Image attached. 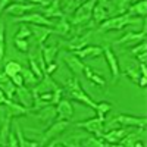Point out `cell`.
I'll list each match as a JSON object with an SVG mask.
<instances>
[{"label":"cell","instance_id":"obj_2","mask_svg":"<svg viewBox=\"0 0 147 147\" xmlns=\"http://www.w3.org/2000/svg\"><path fill=\"white\" fill-rule=\"evenodd\" d=\"M63 91H66V93L69 94L71 99H74L75 102L82 103V105L88 106V107H91V109L96 107V102L91 99L87 93L84 91V88L81 87V82H80L78 77L74 75V77L68 78V80L65 81V88H63Z\"/></svg>","mask_w":147,"mask_h":147},{"label":"cell","instance_id":"obj_48","mask_svg":"<svg viewBox=\"0 0 147 147\" xmlns=\"http://www.w3.org/2000/svg\"><path fill=\"white\" fill-rule=\"evenodd\" d=\"M10 2H12V0H0V15H2V12L6 10V7L9 6Z\"/></svg>","mask_w":147,"mask_h":147},{"label":"cell","instance_id":"obj_5","mask_svg":"<svg viewBox=\"0 0 147 147\" xmlns=\"http://www.w3.org/2000/svg\"><path fill=\"white\" fill-rule=\"evenodd\" d=\"M105 118L102 116H94L90 119H85L81 122H77L75 127L77 128H82L87 132H90L91 136H97V137H102L103 134V128H105Z\"/></svg>","mask_w":147,"mask_h":147},{"label":"cell","instance_id":"obj_37","mask_svg":"<svg viewBox=\"0 0 147 147\" xmlns=\"http://www.w3.org/2000/svg\"><path fill=\"white\" fill-rule=\"evenodd\" d=\"M28 65H30V69H31V72L34 74V75L37 77V78H43L44 77V74H43V71H41V68L38 66V63L35 62V59L32 57V55H30L28 56Z\"/></svg>","mask_w":147,"mask_h":147},{"label":"cell","instance_id":"obj_23","mask_svg":"<svg viewBox=\"0 0 147 147\" xmlns=\"http://www.w3.org/2000/svg\"><path fill=\"white\" fill-rule=\"evenodd\" d=\"M127 13L131 16H137V18H146L147 15V2L146 0H137L136 3L129 5Z\"/></svg>","mask_w":147,"mask_h":147},{"label":"cell","instance_id":"obj_18","mask_svg":"<svg viewBox=\"0 0 147 147\" xmlns=\"http://www.w3.org/2000/svg\"><path fill=\"white\" fill-rule=\"evenodd\" d=\"M146 32H147L146 28H143L141 31H128L125 35H122L115 43L116 44H131V43L137 44V43L146 40Z\"/></svg>","mask_w":147,"mask_h":147},{"label":"cell","instance_id":"obj_16","mask_svg":"<svg viewBox=\"0 0 147 147\" xmlns=\"http://www.w3.org/2000/svg\"><path fill=\"white\" fill-rule=\"evenodd\" d=\"M74 53L77 57H80L81 60H85V59H94V57H99L103 55V47L102 46H85L81 50H77V52H71Z\"/></svg>","mask_w":147,"mask_h":147},{"label":"cell","instance_id":"obj_47","mask_svg":"<svg viewBox=\"0 0 147 147\" xmlns=\"http://www.w3.org/2000/svg\"><path fill=\"white\" fill-rule=\"evenodd\" d=\"M136 59H137V62H138V63H146V62H147V52L137 55Z\"/></svg>","mask_w":147,"mask_h":147},{"label":"cell","instance_id":"obj_6","mask_svg":"<svg viewBox=\"0 0 147 147\" xmlns=\"http://www.w3.org/2000/svg\"><path fill=\"white\" fill-rule=\"evenodd\" d=\"M15 22L21 24H31V25H43V27H55V21L53 19H47L44 15H41L40 12H31L28 15H22L13 19Z\"/></svg>","mask_w":147,"mask_h":147},{"label":"cell","instance_id":"obj_55","mask_svg":"<svg viewBox=\"0 0 147 147\" xmlns=\"http://www.w3.org/2000/svg\"><path fill=\"white\" fill-rule=\"evenodd\" d=\"M55 147H65V146H63L62 143H56V146H55Z\"/></svg>","mask_w":147,"mask_h":147},{"label":"cell","instance_id":"obj_43","mask_svg":"<svg viewBox=\"0 0 147 147\" xmlns=\"http://www.w3.org/2000/svg\"><path fill=\"white\" fill-rule=\"evenodd\" d=\"M62 96H63V88L62 87H59V88H56L55 91H53V99H52V105L53 106H56L59 102H60V99H62Z\"/></svg>","mask_w":147,"mask_h":147},{"label":"cell","instance_id":"obj_17","mask_svg":"<svg viewBox=\"0 0 147 147\" xmlns=\"http://www.w3.org/2000/svg\"><path fill=\"white\" fill-rule=\"evenodd\" d=\"M30 30H31V35L37 40V44L38 46H44L49 35L53 34V28L43 27V25H30Z\"/></svg>","mask_w":147,"mask_h":147},{"label":"cell","instance_id":"obj_33","mask_svg":"<svg viewBox=\"0 0 147 147\" xmlns=\"http://www.w3.org/2000/svg\"><path fill=\"white\" fill-rule=\"evenodd\" d=\"M124 74H125V77L129 78L134 84H137L138 82V78L141 77L140 75V71H138V63L137 65H128V66H125Z\"/></svg>","mask_w":147,"mask_h":147},{"label":"cell","instance_id":"obj_4","mask_svg":"<svg viewBox=\"0 0 147 147\" xmlns=\"http://www.w3.org/2000/svg\"><path fill=\"white\" fill-rule=\"evenodd\" d=\"M69 127V121H60V119H56L55 122H52L50 127L47 129H44V132L41 134V144H46L49 141L55 140L56 137L62 136V134L68 129Z\"/></svg>","mask_w":147,"mask_h":147},{"label":"cell","instance_id":"obj_24","mask_svg":"<svg viewBox=\"0 0 147 147\" xmlns=\"http://www.w3.org/2000/svg\"><path fill=\"white\" fill-rule=\"evenodd\" d=\"M37 118L44 122H53L56 119V106L49 105L40 110H37Z\"/></svg>","mask_w":147,"mask_h":147},{"label":"cell","instance_id":"obj_1","mask_svg":"<svg viewBox=\"0 0 147 147\" xmlns=\"http://www.w3.org/2000/svg\"><path fill=\"white\" fill-rule=\"evenodd\" d=\"M138 24H141V18L131 16L128 13H122L116 16H110L106 21H103L99 25V32L118 31V30H124L125 27H129V25H138Z\"/></svg>","mask_w":147,"mask_h":147},{"label":"cell","instance_id":"obj_42","mask_svg":"<svg viewBox=\"0 0 147 147\" xmlns=\"http://www.w3.org/2000/svg\"><path fill=\"white\" fill-rule=\"evenodd\" d=\"M6 147H19V144H18V138H16V134H15V131H10V132H9V138H7Z\"/></svg>","mask_w":147,"mask_h":147},{"label":"cell","instance_id":"obj_11","mask_svg":"<svg viewBox=\"0 0 147 147\" xmlns=\"http://www.w3.org/2000/svg\"><path fill=\"white\" fill-rule=\"evenodd\" d=\"M91 35H93V31H85L84 34L81 35H77V37H74L72 40H69L66 43V49L69 52H77V50H81V49H84L85 46H88L90 43V38H91Z\"/></svg>","mask_w":147,"mask_h":147},{"label":"cell","instance_id":"obj_25","mask_svg":"<svg viewBox=\"0 0 147 147\" xmlns=\"http://www.w3.org/2000/svg\"><path fill=\"white\" fill-rule=\"evenodd\" d=\"M71 22L69 19H66V16L63 15L62 18H59L57 22H55V28H53V32L57 34V35H68L71 32Z\"/></svg>","mask_w":147,"mask_h":147},{"label":"cell","instance_id":"obj_31","mask_svg":"<svg viewBox=\"0 0 147 147\" xmlns=\"http://www.w3.org/2000/svg\"><path fill=\"white\" fill-rule=\"evenodd\" d=\"M22 65L21 63H18L16 60H10V62H7L6 65H5V68H3V71H5V74L9 77V80L13 77V75H16V74H19L21 71H22Z\"/></svg>","mask_w":147,"mask_h":147},{"label":"cell","instance_id":"obj_30","mask_svg":"<svg viewBox=\"0 0 147 147\" xmlns=\"http://www.w3.org/2000/svg\"><path fill=\"white\" fill-rule=\"evenodd\" d=\"M10 122H12V119L6 116L2 122V125H0V146L2 147H6L9 132H10Z\"/></svg>","mask_w":147,"mask_h":147},{"label":"cell","instance_id":"obj_3","mask_svg":"<svg viewBox=\"0 0 147 147\" xmlns=\"http://www.w3.org/2000/svg\"><path fill=\"white\" fill-rule=\"evenodd\" d=\"M97 3V0H85L84 3H81L77 10L74 12V15L69 18L71 25H85L91 21V12Z\"/></svg>","mask_w":147,"mask_h":147},{"label":"cell","instance_id":"obj_40","mask_svg":"<svg viewBox=\"0 0 147 147\" xmlns=\"http://www.w3.org/2000/svg\"><path fill=\"white\" fill-rule=\"evenodd\" d=\"M144 52H147V43H146V40L137 43L136 46H132V47H131V50H129V53H131L132 56H137V55L144 53Z\"/></svg>","mask_w":147,"mask_h":147},{"label":"cell","instance_id":"obj_27","mask_svg":"<svg viewBox=\"0 0 147 147\" xmlns=\"http://www.w3.org/2000/svg\"><path fill=\"white\" fill-rule=\"evenodd\" d=\"M13 131H15V134H16L19 147H40V143L32 141V140H27L25 137H24V132H22L19 124H15V129H13Z\"/></svg>","mask_w":147,"mask_h":147},{"label":"cell","instance_id":"obj_38","mask_svg":"<svg viewBox=\"0 0 147 147\" xmlns=\"http://www.w3.org/2000/svg\"><path fill=\"white\" fill-rule=\"evenodd\" d=\"M5 50H6V32H5V25L0 21V60L5 56Z\"/></svg>","mask_w":147,"mask_h":147},{"label":"cell","instance_id":"obj_21","mask_svg":"<svg viewBox=\"0 0 147 147\" xmlns=\"http://www.w3.org/2000/svg\"><path fill=\"white\" fill-rule=\"evenodd\" d=\"M146 140V128H137V131L128 132L125 138L121 141L122 147H134V144L138 141H144Z\"/></svg>","mask_w":147,"mask_h":147},{"label":"cell","instance_id":"obj_32","mask_svg":"<svg viewBox=\"0 0 147 147\" xmlns=\"http://www.w3.org/2000/svg\"><path fill=\"white\" fill-rule=\"evenodd\" d=\"M105 140L102 137H97V136H90V137H85L81 141L82 147H105Z\"/></svg>","mask_w":147,"mask_h":147},{"label":"cell","instance_id":"obj_12","mask_svg":"<svg viewBox=\"0 0 147 147\" xmlns=\"http://www.w3.org/2000/svg\"><path fill=\"white\" fill-rule=\"evenodd\" d=\"M129 131L125 127H119V128H112L109 132L102 134V138L105 140V143L107 144H119L122 140L125 138V136Z\"/></svg>","mask_w":147,"mask_h":147},{"label":"cell","instance_id":"obj_45","mask_svg":"<svg viewBox=\"0 0 147 147\" xmlns=\"http://www.w3.org/2000/svg\"><path fill=\"white\" fill-rule=\"evenodd\" d=\"M10 82L13 84L15 87H21V85H24V78H22V75H21V72L12 77V78H10Z\"/></svg>","mask_w":147,"mask_h":147},{"label":"cell","instance_id":"obj_50","mask_svg":"<svg viewBox=\"0 0 147 147\" xmlns=\"http://www.w3.org/2000/svg\"><path fill=\"white\" fill-rule=\"evenodd\" d=\"M137 85H140L141 88H146V85H147V77H140Z\"/></svg>","mask_w":147,"mask_h":147},{"label":"cell","instance_id":"obj_28","mask_svg":"<svg viewBox=\"0 0 147 147\" xmlns=\"http://www.w3.org/2000/svg\"><path fill=\"white\" fill-rule=\"evenodd\" d=\"M91 18L94 19L96 24H99V25H100L103 21H106V19L109 18L107 9H106L105 6H102V5H97V3H96V6H94V9H93V12H91Z\"/></svg>","mask_w":147,"mask_h":147},{"label":"cell","instance_id":"obj_53","mask_svg":"<svg viewBox=\"0 0 147 147\" xmlns=\"http://www.w3.org/2000/svg\"><path fill=\"white\" fill-rule=\"evenodd\" d=\"M55 146H56V141H55V140H52V141L46 143V146H43V147H55Z\"/></svg>","mask_w":147,"mask_h":147},{"label":"cell","instance_id":"obj_26","mask_svg":"<svg viewBox=\"0 0 147 147\" xmlns=\"http://www.w3.org/2000/svg\"><path fill=\"white\" fill-rule=\"evenodd\" d=\"M41 53H43V57H44V62L46 65L55 62V59L59 53V47L56 44H52V46H41Z\"/></svg>","mask_w":147,"mask_h":147},{"label":"cell","instance_id":"obj_19","mask_svg":"<svg viewBox=\"0 0 147 147\" xmlns=\"http://www.w3.org/2000/svg\"><path fill=\"white\" fill-rule=\"evenodd\" d=\"M15 97L19 100V103L27 107V109H31L32 106V90L27 85H21V87H16V91H15Z\"/></svg>","mask_w":147,"mask_h":147},{"label":"cell","instance_id":"obj_15","mask_svg":"<svg viewBox=\"0 0 147 147\" xmlns=\"http://www.w3.org/2000/svg\"><path fill=\"white\" fill-rule=\"evenodd\" d=\"M74 116V107L68 99H60L56 105V119L60 121H69Z\"/></svg>","mask_w":147,"mask_h":147},{"label":"cell","instance_id":"obj_22","mask_svg":"<svg viewBox=\"0 0 147 147\" xmlns=\"http://www.w3.org/2000/svg\"><path fill=\"white\" fill-rule=\"evenodd\" d=\"M82 74L85 75V78H87L88 81H91L94 85H97V87H100V88H105L106 87V80L100 75V72H96L94 69H91L90 66L85 65Z\"/></svg>","mask_w":147,"mask_h":147},{"label":"cell","instance_id":"obj_36","mask_svg":"<svg viewBox=\"0 0 147 147\" xmlns=\"http://www.w3.org/2000/svg\"><path fill=\"white\" fill-rule=\"evenodd\" d=\"M0 88H2V91L6 94V97H7L9 100H13V99H15V91H16V87L10 82V80H9L7 82H5V84H0Z\"/></svg>","mask_w":147,"mask_h":147},{"label":"cell","instance_id":"obj_35","mask_svg":"<svg viewBox=\"0 0 147 147\" xmlns=\"http://www.w3.org/2000/svg\"><path fill=\"white\" fill-rule=\"evenodd\" d=\"M81 5V0H63V3H60L63 13H74L77 7Z\"/></svg>","mask_w":147,"mask_h":147},{"label":"cell","instance_id":"obj_7","mask_svg":"<svg viewBox=\"0 0 147 147\" xmlns=\"http://www.w3.org/2000/svg\"><path fill=\"white\" fill-rule=\"evenodd\" d=\"M103 55H105V59L107 62V66L110 69V74H112V82L115 84L119 80V77H121V66H119V62H118V57L112 52L110 46H105L103 47Z\"/></svg>","mask_w":147,"mask_h":147},{"label":"cell","instance_id":"obj_20","mask_svg":"<svg viewBox=\"0 0 147 147\" xmlns=\"http://www.w3.org/2000/svg\"><path fill=\"white\" fill-rule=\"evenodd\" d=\"M41 15H44L47 19H53V18H62L63 12L62 7H60V0H53L50 2L46 7H41Z\"/></svg>","mask_w":147,"mask_h":147},{"label":"cell","instance_id":"obj_49","mask_svg":"<svg viewBox=\"0 0 147 147\" xmlns=\"http://www.w3.org/2000/svg\"><path fill=\"white\" fill-rule=\"evenodd\" d=\"M138 71H140V75H141V77H147V68H146V63H138Z\"/></svg>","mask_w":147,"mask_h":147},{"label":"cell","instance_id":"obj_8","mask_svg":"<svg viewBox=\"0 0 147 147\" xmlns=\"http://www.w3.org/2000/svg\"><path fill=\"white\" fill-rule=\"evenodd\" d=\"M116 122L119 124V127H134V128H146L147 125V118L146 116H134V115H125L121 113L116 118Z\"/></svg>","mask_w":147,"mask_h":147},{"label":"cell","instance_id":"obj_9","mask_svg":"<svg viewBox=\"0 0 147 147\" xmlns=\"http://www.w3.org/2000/svg\"><path fill=\"white\" fill-rule=\"evenodd\" d=\"M35 9H38V6L34 5V3H22V2H16V3H10L7 7H6V13L13 16V18H18V16H22V15H27L28 12H32Z\"/></svg>","mask_w":147,"mask_h":147},{"label":"cell","instance_id":"obj_10","mask_svg":"<svg viewBox=\"0 0 147 147\" xmlns=\"http://www.w3.org/2000/svg\"><path fill=\"white\" fill-rule=\"evenodd\" d=\"M63 62H65V65L68 66V69H69L75 77H80L81 74L84 72L85 63L82 62L80 57H77L74 53H71V52H69V53H65V56H63Z\"/></svg>","mask_w":147,"mask_h":147},{"label":"cell","instance_id":"obj_54","mask_svg":"<svg viewBox=\"0 0 147 147\" xmlns=\"http://www.w3.org/2000/svg\"><path fill=\"white\" fill-rule=\"evenodd\" d=\"M105 147H122V144H105Z\"/></svg>","mask_w":147,"mask_h":147},{"label":"cell","instance_id":"obj_44","mask_svg":"<svg viewBox=\"0 0 147 147\" xmlns=\"http://www.w3.org/2000/svg\"><path fill=\"white\" fill-rule=\"evenodd\" d=\"M63 146H65V147H82V146H81V141H80V137H77V136L68 138Z\"/></svg>","mask_w":147,"mask_h":147},{"label":"cell","instance_id":"obj_52","mask_svg":"<svg viewBox=\"0 0 147 147\" xmlns=\"http://www.w3.org/2000/svg\"><path fill=\"white\" fill-rule=\"evenodd\" d=\"M7 100V97H6V94L2 91V88H0V106L2 105H5V102Z\"/></svg>","mask_w":147,"mask_h":147},{"label":"cell","instance_id":"obj_41","mask_svg":"<svg viewBox=\"0 0 147 147\" xmlns=\"http://www.w3.org/2000/svg\"><path fill=\"white\" fill-rule=\"evenodd\" d=\"M13 44L16 47V50L22 52V53H27L28 49H30V43L28 40H19V38H13Z\"/></svg>","mask_w":147,"mask_h":147},{"label":"cell","instance_id":"obj_14","mask_svg":"<svg viewBox=\"0 0 147 147\" xmlns=\"http://www.w3.org/2000/svg\"><path fill=\"white\" fill-rule=\"evenodd\" d=\"M3 106H5L6 116L10 118V119H13V118H16V116H24V115H27V113L30 112V109L24 107L21 103H16V102L9 100V99L5 102Z\"/></svg>","mask_w":147,"mask_h":147},{"label":"cell","instance_id":"obj_34","mask_svg":"<svg viewBox=\"0 0 147 147\" xmlns=\"http://www.w3.org/2000/svg\"><path fill=\"white\" fill-rule=\"evenodd\" d=\"M112 109H113V105L109 102H99V103H96V107H94L97 116H102V118H105Z\"/></svg>","mask_w":147,"mask_h":147},{"label":"cell","instance_id":"obj_46","mask_svg":"<svg viewBox=\"0 0 147 147\" xmlns=\"http://www.w3.org/2000/svg\"><path fill=\"white\" fill-rule=\"evenodd\" d=\"M57 63L56 62H52V63H49V65H46V71H44V75H52V74L57 69Z\"/></svg>","mask_w":147,"mask_h":147},{"label":"cell","instance_id":"obj_13","mask_svg":"<svg viewBox=\"0 0 147 147\" xmlns=\"http://www.w3.org/2000/svg\"><path fill=\"white\" fill-rule=\"evenodd\" d=\"M56 88H59V84L52 80V75H44L38 81V84L35 87H32L31 90L37 94H41V93H53Z\"/></svg>","mask_w":147,"mask_h":147},{"label":"cell","instance_id":"obj_39","mask_svg":"<svg viewBox=\"0 0 147 147\" xmlns=\"http://www.w3.org/2000/svg\"><path fill=\"white\" fill-rule=\"evenodd\" d=\"M28 37H31V30L27 24H21V27L15 35V38H19V40H27Z\"/></svg>","mask_w":147,"mask_h":147},{"label":"cell","instance_id":"obj_29","mask_svg":"<svg viewBox=\"0 0 147 147\" xmlns=\"http://www.w3.org/2000/svg\"><path fill=\"white\" fill-rule=\"evenodd\" d=\"M21 75L24 78V85H27V87H30V88L35 87V85L38 84V81H40V78H37L34 74L31 72L30 68H22Z\"/></svg>","mask_w":147,"mask_h":147},{"label":"cell","instance_id":"obj_51","mask_svg":"<svg viewBox=\"0 0 147 147\" xmlns=\"http://www.w3.org/2000/svg\"><path fill=\"white\" fill-rule=\"evenodd\" d=\"M9 81V77L5 74V71H0V84H5Z\"/></svg>","mask_w":147,"mask_h":147}]
</instances>
